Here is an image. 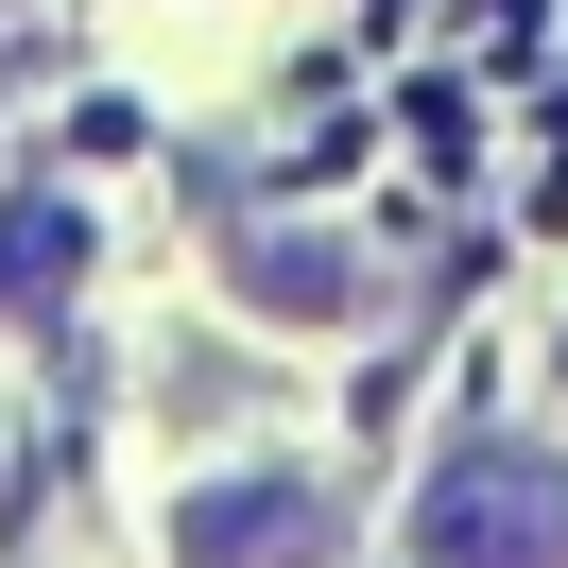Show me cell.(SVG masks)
I'll list each match as a JSON object with an SVG mask.
<instances>
[{
    "label": "cell",
    "instance_id": "6da1fadb",
    "mask_svg": "<svg viewBox=\"0 0 568 568\" xmlns=\"http://www.w3.org/2000/svg\"><path fill=\"white\" fill-rule=\"evenodd\" d=\"M414 568H568V448H448L414 483Z\"/></svg>",
    "mask_w": 568,
    "mask_h": 568
},
{
    "label": "cell",
    "instance_id": "7a4b0ae2",
    "mask_svg": "<svg viewBox=\"0 0 568 568\" xmlns=\"http://www.w3.org/2000/svg\"><path fill=\"white\" fill-rule=\"evenodd\" d=\"M173 568H345V483H311V465L190 483L173 499Z\"/></svg>",
    "mask_w": 568,
    "mask_h": 568
},
{
    "label": "cell",
    "instance_id": "3957f363",
    "mask_svg": "<svg viewBox=\"0 0 568 568\" xmlns=\"http://www.w3.org/2000/svg\"><path fill=\"white\" fill-rule=\"evenodd\" d=\"M242 293H258L276 327H345V311H362V258L311 242V224H258V242H242Z\"/></svg>",
    "mask_w": 568,
    "mask_h": 568
},
{
    "label": "cell",
    "instance_id": "277c9868",
    "mask_svg": "<svg viewBox=\"0 0 568 568\" xmlns=\"http://www.w3.org/2000/svg\"><path fill=\"white\" fill-rule=\"evenodd\" d=\"M87 293V207L70 190H18L0 207V311H70Z\"/></svg>",
    "mask_w": 568,
    "mask_h": 568
}]
</instances>
